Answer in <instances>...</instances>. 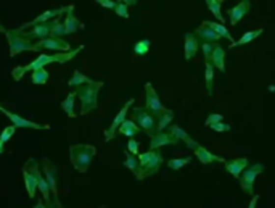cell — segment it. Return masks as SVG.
<instances>
[{
  "label": "cell",
  "mask_w": 275,
  "mask_h": 208,
  "mask_svg": "<svg viewBox=\"0 0 275 208\" xmlns=\"http://www.w3.org/2000/svg\"><path fill=\"white\" fill-rule=\"evenodd\" d=\"M84 50V45H81L76 50L71 52H66V54H55V55H47V54H40L36 60H32L29 65L26 66H16L13 68V71H11V76H13L15 81H20L23 76H25L26 73H34L37 71V69H42L44 66L50 65V63H68L69 60H73L76 55L79 54V52Z\"/></svg>",
  "instance_id": "obj_1"
},
{
  "label": "cell",
  "mask_w": 275,
  "mask_h": 208,
  "mask_svg": "<svg viewBox=\"0 0 275 208\" xmlns=\"http://www.w3.org/2000/svg\"><path fill=\"white\" fill-rule=\"evenodd\" d=\"M103 88V81H97L95 84H87L76 88V97L81 100V115H87L98 107V92Z\"/></svg>",
  "instance_id": "obj_2"
},
{
  "label": "cell",
  "mask_w": 275,
  "mask_h": 208,
  "mask_svg": "<svg viewBox=\"0 0 275 208\" xmlns=\"http://www.w3.org/2000/svg\"><path fill=\"white\" fill-rule=\"evenodd\" d=\"M97 153V149L90 146V144H76V146L69 147V157H71V163L79 173H87L89 166L92 163L93 157Z\"/></svg>",
  "instance_id": "obj_3"
},
{
  "label": "cell",
  "mask_w": 275,
  "mask_h": 208,
  "mask_svg": "<svg viewBox=\"0 0 275 208\" xmlns=\"http://www.w3.org/2000/svg\"><path fill=\"white\" fill-rule=\"evenodd\" d=\"M138 160H140V170L136 175L138 181L156 175V173L160 171V166L163 165V161H165L163 155L158 152V150H148V152H145V153H140Z\"/></svg>",
  "instance_id": "obj_4"
},
{
  "label": "cell",
  "mask_w": 275,
  "mask_h": 208,
  "mask_svg": "<svg viewBox=\"0 0 275 208\" xmlns=\"http://www.w3.org/2000/svg\"><path fill=\"white\" fill-rule=\"evenodd\" d=\"M132 119H134V123H136L140 129H143L145 132H147L150 137L156 136L158 121L145 107H134L132 108Z\"/></svg>",
  "instance_id": "obj_5"
},
{
  "label": "cell",
  "mask_w": 275,
  "mask_h": 208,
  "mask_svg": "<svg viewBox=\"0 0 275 208\" xmlns=\"http://www.w3.org/2000/svg\"><path fill=\"white\" fill-rule=\"evenodd\" d=\"M25 168L31 171L34 175V178L37 179V190H40V194H42L44 204L49 208H52V205H54V200H52V197H50V186H49V182H47L45 176L42 175V170H40L37 160L36 158H29L28 163L25 165Z\"/></svg>",
  "instance_id": "obj_6"
},
{
  "label": "cell",
  "mask_w": 275,
  "mask_h": 208,
  "mask_svg": "<svg viewBox=\"0 0 275 208\" xmlns=\"http://www.w3.org/2000/svg\"><path fill=\"white\" fill-rule=\"evenodd\" d=\"M7 40H8V47H10V57L13 59L21 52H36V47H34L32 40L26 39L21 32H18L16 30L7 31Z\"/></svg>",
  "instance_id": "obj_7"
},
{
  "label": "cell",
  "mask_w": 275,
  "mask_h": 208,
  "mask_svg": "<svg viewBox=\"0 0 275 208\" xmlns=\"http://www.w3.org/2000/svg\"><path fill=\"white\" fill-rule=\"evenodd\" d=\"M42 171H44V176L47 179V182H49V186H50L52 200H54L52 208H63V205L60 204V199H58V186H56L58 184V170H56V166L52 163L49 158H44Z\"/></svg>",
  "instance_id": "obj_8"
},
{
  "label": "cell",
  "mask_w": 275,
  "mask_h": 208,
  "mask_svg": "<svg viewBox=\"0 0 275 208\" xmlns=\"http://www.w3.org/2000/svg\"><path fill=\"white\" fill-rule=\"evenodd\" d=\"M261 173H264V165L254 163L248 166V168L242 173V176H240V187H242L243 192L248 194L249 197L254 195V181Z\"/></svg>",
  "instance_id": "obj_9"
},
{
  "label": "cell",
  "mask_w": 275,
  "mask_h": 208,
  "mask_svg": "<svg viewBox=\"0 0 275 208\" xmlns=\"http://www.w3.org/2000/svg\"><path fill=\"white\" fill-rule=\"evenodd\" d=\"M145 108H147L155 118H160L161 115L166 112V108L163 107L160 97H158L156 90H155L153 84L151 83L145 84Z\"/></svg>",
  "instance_id": "obj_10"
},
{
  "label": "cell",
  "mask_w": 275,
  "mask_h": 208,
  "mask_svg": "<svg viewBox=\"0 0 275 208\" xmlns=\"http://www.w3.org/2000/svg\"><path fill=\"white\" fill-rule=\"evenodd\" d=\"M0 112H2L5 117H7L10 121H11V124L15 126V128H26V129H50V126L49 124H39V123H34V121L31 119H26V118H23L20 117V115H16V113H11L10 110H7L5 107L0 105Z\"/></svg>",
  "instance_id": "obj_11"
},
{
  "label": "cell",
  "mask_w": 275,
  "mask_h": 208,
  "mask_svg": "<svg viewBox=\"0 0 275 208\" xmlns=\"http://www.w3.org/2000/svg\"><path fill=\"white\" fill-rule=\"evenodd\" d=\"M66 10H68V7H61V8H55V10H47V11H44L42 15H39L37 18H34L32 21H29V23H26V25L16 28V31L25 32V30H28V28H34L37 25H42V23H50V20L60 18L61 15H66Z\"/></svg>",
  "instance_id": "obj_12"
},
{
  "label": "cell",
  "mask_w": 275,
  "mask_h": 208,
  "mask_svg": "<svg viewBox=\"0 0 275 208\" xmlns=\"http://www.w3.org/2000/svg\"><path fill=\"white\" fill-rule=\"evenodd\" d=\"M34 47H36V52H40V50H44V49L58 50V52H61V54L71 52V45H69L68 40L56 39V37H47L44 40H39V42L34 44Z\"/></svg>",
  "instance_id": "obj_13"
},
{
  "label": "cell",
  "mask_w": 275,
  "mask_h": 208,
  "mask_svg": "<svg viewBox=\"0 0 275 208\" xmlns=\"http://www.w3.org/2000/svg\"><path fill=\"white\" fill-rule=\"evenodd\" d=\"M132 105H134V99L127 100L126 105L121 108V112L114 117V119H113V123H111V126H110V128H108L107 131H105V141H107V142L113 141V139H114L116 131H118V129L121 128V124L127 119V112H129V108H131Z\"/></svg>",
  "instance_id": "obj_14"
},
{
  "label": "cell",
  "mask_w": 275,
  "mask_h": 208,
  "mask_svg": "<svg viewBox=\"0 0 275 208\" xmlns=\"http://www.w3.org/2000/svg\"><path fill=\"white\" fill-rule=\"evenodd\" d=\"M180 141H177L171 132H156L155 137L150 141V150H158L165 146H179Z\"/></svg>",
  "instance_id": "obj_15"
},
{
  "label": "cell",
  "mask_w": 275,
  "mask_h": 208,
  "mask_svg": "<svg viewBox=\"0 0 275 208\" xmlns=\"http://www.w3.org/2000/svg\"><path fill=\"white\" fill-rule=\"evenodd\" d=\"M84 25L74 15V5H68L66 15H64V34H74L76 31L82 30Z\"/></svg>",
  "instance_id": "obj_16"
},
{
  "label": "cell",
  "mask_w": 275,
  "mask_h": 208,
  "mask_svg": "<svg viewBox=\"0 0 275 208\" xmlns=\"http://www.w3.org/2000/svg\"><path fill=\"white\" fill-rule=\"evenodd\" d=\"M249 8H251V2H249V0H243V2L237 3V7L229 8L227 15H229V18H230V25L232 26H237L238 23L243 20V16L249 11Z\"/></svg>",
  "instance_id": "obj_17"
},
{
  "label": "cell",
  "mask_w": 275,
  "mask_h": 208,
  "mask_svg": "<svg viewBox=\"0 0 275 208\" xmlns=\"http://www.w3.org/2000/svg\"><path fill=\"white\" fill-rule=\"evenodd\" d=\"M50 32H52V21L50 23H42V25H37V26H34L31 31H25L21 34L26 39H29V40H32V39L44 40L47 37H50Z\"/></svg>",
  "instance_id": "obj_18"
},
{
  "label": "cell",
  "mask_w": 275,
  "mask_h": 208,
  "mask_svg": "<svg viewBox=\"0 0 275 208\" xmlns=\"http://www.w3.org/2000/svg\"><path fill=\"white\" fill-rule=\"evenodd\" d=\"M193 34H195V37L201 40V44H218V40H220V37L211 30V28H208L204 21L196 28Z\"/></svg>",
  "instance_id": "obj_19"
},
{
  "label": "cell",
  "mask_w": 275,
  "mask_h": 208,
  "mask_svg": "<svg viewBox=\"0 0 275 208\" xmlns=\"http://www.w3.org/2000/svg\"><path fill=\"white\" fill-rule=\"evenodd\" d=\"M225 171H229L233 178L242 176V173L248 168V158H233V160H225L224 163Z\"/></svg>",
  "instance_id": "obj_20"
},
{
  "label": "cell",
  "mask_w": 275,
  "mask_h": 208,
  "mask_svg": "<svg viewBox=\"0 0 275 208\" xmlns=\"http://www.w3.org/2000/svg\"><path fill=\"white\" fill-rule=\"evenodd\" d=\"M169 132H171V134L177 139V141H182V142H185V146L189 147V149H192L193 152H195V150L200 147V144H198L196 141H193V139L187 134V132L180 128V126H177V124H171V128H169Z\"/></svg>",
  "instance_id": "obj_21"
},
{
  "label": "cell",
  "mask_w": 275,
  "mask_h": 208,
  "mask_svg": "<svg viewBox=\"0 0 275 208\" xmlns=\"http://www.w3.org/2000/svg\"><path fill=\"white\" fill-rule=\"evenodd\" d=\"M198 49H200V42L195 37L193 32H187L184 37V50H185V60L189 61L193 57L198 54Z\"/></svg>",
  "instance_id": "obj_22"
},
{
  "label": "cell",
  "mask_w": 275,
  "mask_h": 208,
  "mask_svg": "<svg viewBox=\"0 0 275 208\" xmlns=\"http://www.w3.org/2000/svg\"><path fill=\"white\" fill-rule=\"evenodd\" d=\"M195 155L198 161H200L201 165H209V163H214V161H219V163H225V158L219 157V155H214L209 152L208 149H204L203 146H200L195 150Z\"/></svg>",
  "instance_id": "obj_23"
},
{
  "label": "cell",
  "mask_w": 275,
  "mask_h": 208,
  "mask_svg": "<svg viewBox=\"0 0 275 208\" xmlns=\"http://www.w3.org/2000/svg\"><path fill=\"white\" fill-rule=\"evenodd\" d=\"M211 65L218 68L219 71L225 73V50L219 44H214V52L211 57Z\"/></svg>",
  "instance_id": "obj_24"
},
{
  "label": "cell",
  "mask_w": 275,
  "mask_h": 208,
  "mask_svg": "<svg viewBox=\"0 0 275 208\" xmlns=\"http://www.w3.org/2000/svg\"><path fill=\"white\" fill-rule=\"evenodd\" d=\"M23 178H25V186H26L29 199H34L36 197V192H37V179L34 178L32 173L26 168H23Z\"/></svg>",
  "instance_id": "obj_25"
},
{
  "label": "cell",
  "mask_w": 275,
  "mask_h": 208,
  "mask_svg": "<svg viewBox=\"0 0 275 208\" xmlns=\"http://www.w3.org/2000/svg\"><path fill=\"white\" fill-rule=\"evenodd\" d=\"M264 32V30H253V31H247L243 34L242 37H240L238 40H235L233 44H230V49H235V47H240V45H245V44H249V42H253L254 39H257L261 36V34Z\"/></svg>",
  "instance_id": "obj_26"
},
{
  "label": "cell",
  "mask_w": 275,
  "mask_h": 208,
  "mask_svg": "<svg viewBox=\"0 0 275 208\" xmlns=\"http://www.w3.org/2000/svg\"><path fill=\"white\" fill-rule=\"evenodd\" d=\"M204 23H206V26L211 28V30H213L216 34H218V36H219L220 39H222V37H224V39H229L230 44L235 42V39L232 37V34H230L229 30L225 28V25H220V23H216V21H204Z\"/></svg>",
  "instance_id": "obj_27"
},
{
  "label": "cell",
  "mask_w": 275,
  "mask_h": 208,
  "mask_svg": "<svg viewBox=\"0 0 275 208\" xmlns=\"http://www.w3.org/2000/svg\"><path fill=\"white\" fill-rule=\"evenodd\" d=\"M97 81L90 79L89 76H85L81 71H74V74L71 76V79L68 81V86L71 88H81V86H87V84H95Z\"/></svg>",
  "instance_id": "obj_28"
},
{
  "label": "cell",
  "mask_w": 275,
  "mask_h": 208,
  "mask_svg": "<svg viewBox=\"0 0 275 208\" xmlns=\"http://www.w3.org/2000/svg\"><path fill=\"white\" fill-rule=\"evenodd\" d=\"M118 132H119V134H122V136H127V137L134 139V136H137L140 132V128L136 123H134L132 119H126L124 123L121 124V128L118 129Z\"/></svg>",
  "instance_id": "obj_29"
},
{
  "label": "cell",
  "mask_w": 275,
  "mask_h": 208,
  "mask_svg": "<svg viewBox=\"0 0 275 208\" xmlns=\"http://www.w3.org/2000/svg\"><path fill=\"white\" fill-rule=\"evenodd\" d=\"M174 118H175V113L172 112V110H167L166 108V112L163 113L160 118H158V126H156L158 132H165V129L169 128V126L172 124V119Z\"/></svg>",
  "instance_id": "obj_30"
},
{
  "label": "cell",
  "mask_w": 275,
  "mask_h": 208,
  "mask_svg": "<svg viewBox=\"0 0 275 208\" xmlns=\"http://www.w3.org/2000/svg\"><path fill=\"white\" fill-rule=\"evenodd\" d=\"M222 0H206V7H208V10L211 11V13L216 16V20H218V23H220V25H224V16H222V11H220V8H222Z\"/></svg>",
  "instance_id": "obj_31"
},
{
  "label": "cell",
  "mask_w": 275,
  "mask_h": 208,
  "mask_svg": "<svg viewBox=\"0 0 275 208\" xmlns=\"http://www.w3.org/2000/svg\"><path fill=\"white\" fill-rule=\"evenodd\" d=\"M74 100H76V92H69L68 97L61 102L63 112L68 115L69 118H76V110H74Z\"/></svg>",
  "instance_id": "obj_32"
},
{
  "label": "cell",
  "mask_w": 275,
  "mask_h": 208,
  "mask_svg": "<svg viewBox=\"0 0 275 208\" xmlns=\"http://www.w3.org/2000/svg\"><path fill=\"white\" fill-rule=\"evenodd\" d=\"M126 160H124V165L127 170H131L134 175H137L138 173V170H140V160H138V157L137 155H132V153H129L127 150H126Z\"/></svg>",
  "instance_id": "obj_33"
},
{
  "label": "cell",
  "mask_w": 275,
  "mask_h": 208,
  "mask_svg": "<svg viewBox=\"0 0 275 208\" xmlns=\"http://www.w3.org/2000/svg\"><path fill=\"white\" fill-rule=\"evenodd\" d=\"M206 65V69H204V83H206V90H208V95H213L214 94V89H213V79H214V66L211 63H204Z\"/></svg>",
  "instance_id": "obj_34"
},
{
  "label": "cell",
  "mask_w": 275,
  "mask_h": 208,
  "mask_svg": "<svg viewBox=\"0 0 275 208\" xmlns=\"http://www.w3.org/2000/svg\"><path fill=\"white\" fill-rule=\"evenodd\" d=\"M63 36H66V34H64V23H61L60 18H55L54 21H52V32H50V37L63 39Z\"/></svg>",
  "instance_id": "obj_35"
},
{
  "label": "cell",
  "mask_w": 275,
  "mask_h": 208,
  "mask_svg": "<svg viewBox=\"0 0 275 208\" xmlns=\"http://www.w3.org/2000/svg\"><path fill=\"white\" fill-rule=\"evenodd\" d=\"M49 71H47L45 68H42V69H37V71H34L32 73V78H31V81H32V84H39V86H42V84H45L47 81H49Z\"/></svg>",
  "instance_id": "obj_36"
},
{
  "label": "cell",
  "mask_w": 275,
  "mask_h": 208,
  "mask_svg": "<svg viewBox=\"0 0 275 208\" xmlns=\"http://www.w3.org/2000/svg\"><path fill=\"white\" fill-rule=\"evenodd\" d=\"M192 161V157H185V158H171L167 161V166L171 168L172 171H179L182 166L189 165Z\"/></svg>",
  "instance_id": "obj_37"
},
{
  "label": "cell",
  "mask_w": 275,
  "mask_h": 208,
  "mask_svg": "<svg viewBox=\"0 0 275 208\" xmlns=\"http://www.w3.org/2000/svg\"><path fill=\"white\" fill-rule=\"evenodd\" d=\"M150 50V40L148 39H143V40H138V42L134 45V52H136L137 55L143 57L147 55Z\"/></svg>",
  "instance_id": "obj_38"
},
{
  "label": "cell",
  "mask_w": 275,
  "mask_h": 208,
  "mask_svg": "<svg viewBox=\"0 0 275 208\" xmlns=\"http://www.w3.org/2000/svg\"><path fill=\"white\" fill-rule=\"evenodd\" d=\"M15 132H16V128L13 124H10V126H7V128H5L2 132H0V142L2 144H5V142H8L11 137L15 136Z\"/></svg>",
  "instance_id": "obj_39"
},
{
  "label": "cell",
  "mask_w": 275,
  "mask_h": 208,
  "mask_svg": "<svg viewBox=\"0 0 275 208\" xmlns=\"http://www.w3.org/2000/svg\"><path fill=\"white\" fill-rule=\"evenodd\" d=\"M218 123H224V117L219 113H211L206 118V121H204V126H206V128H211V126L218 124Z\"/></svg>",
  "instance_id": "obj_40"
},
{
  "label": "cell",
  "mask_w": 275,
  "mask_h": 208,
  "mask_svg": "<svg viewBox=\"0 0 275 208\" xmlns=\"http://www.w3.org/2000/svg\"><path fill=\"white\" fill-rule=\"evenodd\" d=\"M201 52H203V57H204V63H211L214 44H201Z\"/></svg>",
  "instance_id": "obj_41"
},
{
  "label": "cell",
  "mask_w": 275,
  "mask_h": 208,
  "mask_svg": "<svg viewBox=\"0 0 275 208\" xmlns=\"http://www.w3.org/2000/svg\"><path fill=\"white\" fill-rule=\"evenodd\" d=\"M116 15L121 16V18H129V10H127V5L124 2H116V7H114Z\"/></svg>",
  "instance_id": "obj_42"
},
{
  "label": "cell",
  "mask_w": 275,
  "mask_h": 208,
  "mask_svg": "<svg viewBox=\"0 0 275 208\" xmlns=\"http://www.w3.org/2000/svg\"><path fill=\"white\" fill-rule=\"evenodd\" d=\"M138 146H140V144L137 142V141H134V139H131V141H129L127 142V152L129 153H132V155H137V157H138Z\"/></svg>",
  "instance_id": "obj_43"
},
{
  "label": "cell",
  "mask_w": 275,
  "mask_h": 208,
  "mask_svg": "<svg viewBox=\"0 0 275 208\" xmlns=\"http://www.w3.org/2000/svg\"><path fill=\"white\" fill-rule=\"evenodd\" d=\"M211 129L216 131V132H227V131L232 129V126L230 124H225V123H218V124L211 126Z\"/></svg>",
  "instance_id": "obj_44"
},
{
  "label": "cell",
  "mask_w": 275,
  "mask_h": 208,
  "mask_svg": "<svg viewBox=\"0 0 275 208\" xmlns=\"http://www.w3.org/2000/svg\"><path fill=\"white\" fill-rule=\"evenodd\" d=\"M97 3H100L103 8H111V10H114L116 7V2H113V0H97Z\"/></svg>",
  "instance_id": "obj_45"
},
{
  "label": "cell",
  "mask_w": 275,
  "mask_h": 208,
  "mask_svg": "<svg viewBox=\"0 0 275 208\" xmlns=\"http://www.w3.org/2000/svg\"><path fill=\"white\" fill-rule=\"evenodd\" d=\"M257 200H259V195H253V199H251V202H249V205H248V208H256V205H257Z\"/></svg>",
  "instance_id": "obj_46"
},
{
  "label": "cell",
  "mask_w": 275,
  "mask_h": 208,
  "mask_svg": "<svg viewBox=\"0 0 275 208\" xmlns=\"http://www.w3.org/2000/svg\"><path fill=\"white\" fill-rule=\"evenodd\" d=\"M34 208H49V207L44 204V200H37V204L34 205Z\"/></svg>",
  "instance_id": "obj_47"
},
{
  "label": "cell",
  "mask_w": 275,
  "mask_h": 208,
  "mask_svg": "<svg viewBox=\"0 0 275 208\" xmlns=\"http://www.w3.org/2000/svg\"><path fill=\"white\" fill-rule=\"evenodd\" d=\"M124 3H126L127 7H129V5H136V3H137V0H126Z\"/></svg>",
  "instance_id": "obj_48"
},
{
  "label": "cell",
  "mask_w": 275,
  "mask_h": 208,
  "mask_svg": "<svg viewBox=\"0 0 275 208\" xmlns=\"http://www.w3.org/2000/svg\"><path fill=\"white\" fill-rule=\"evenodd\" d=\"M0 32L7 34V30H5V28H3V25H2V23H0Z\"/></svg>",
  "instance_id": "obj_49"
},
{
  "label": "cell",
  "mask_w": 275,
  "mask_h": 208,
  "mask_svg": "<svg viewBox=\"0 0 275 208\" xmlns=\"http://www.w3.org/2000/svg\"><path fill=\"white\" fill-rule=\"evenodd\" d=\"M3 150H5V147H3V144H2V142H0V155H2V153H3Z\"/></svg>",
  "instance_id": "obj_50"
},
{
  "label": "cell",
  "mask_w": 275,
  "mask_h": 208,
  "mask_svg": "<svg viewBox=\"0 0 275 208\" xmlns=\"http://www.w3.org/2000/svg\"><path fill=\"white\" fill-rule=\"evenodd\" d=\"M100 208H107V207H100Z\"/></svg>",
  "instance_id": "obj_51"
}]
</instances>
